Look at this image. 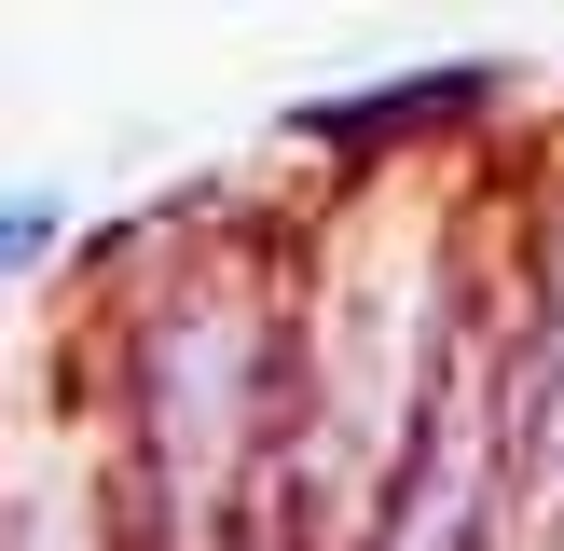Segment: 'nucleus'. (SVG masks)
I'll return each instance as SVG.
<instances>
[{
  "mask_svg": "<svg viewBox=\"0 0 564 551\" xmlns=\"http://www.w3.org/2000/svg\"><path fill=\"white\" fill-rule=\"evenodd\" d=\"M69 180H0V290H28V276L55 262V248H69Z\"/></svg>",
  "mask_w": 564,
  "mask_h": 551,
  "instance_id": "nucleus-1",
  "label": "nucleus"
}]
</instances>
